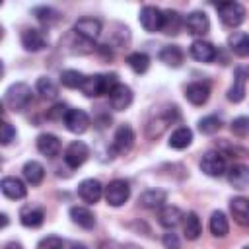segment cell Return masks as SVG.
Instances as JSON below:
<instances>
[{
    "mask_svg": "<svg viewBox=\"0 0 249 249\" xmlns=\"http://www.w3.org/2000/svg\"><path fill=\"white\" fill-rule=\"evenodd\" d=\"M70 249H88V247H86V245H82V243H74Z\"/></svg>",
    "mask_w": 249,
    "mask_h": 249,
    "instance_id": "47",
    "label": "cell"
},
{
    "mask_svg": "<svg viewBox=\"0 0 249 249\" xmlns=\"http://www.w3.org/2000/svg\"><path fill=\"white\" fill-rule=\"evenodd\" d=\"M37 249H62V239L56 235H47L37 243Z\"/></svg>",
    "mask_w": 249,
    "mask_h": 249,
    "instance_id": "41",
    "label": "cell"
},
{
    "mask_svg": "<svg viewBox=\"0 0 249 249\" xmlns=\"http://www.w3.org/2000/svg\"><path fill=\"white\" fill-rule=\"evenodd\" d=\"M66 113H68L66 105H64V103H58V105H54V107L49 111V119H60V121H64Z\"/></svg>",
    "mask_w": 249,
    "mask_h": 249,
    "instance_id": "42",
    "label": "cell"
},
{
    "mask_svg": "<svg viewBox=\"0 0 249 249\" xmlns=\"http://www.w3.org/2000/svg\"><path fill=\"white\" fill-rule=\"evenodd\" d=\"M130 196V187L124 179H113L105 187V200L109 206H123Z\"/></svg>",
    "mask_w": 249,
    "mask_h": 249,
    "instance_id": "5",
    "label": "cell"
},
{
    "mask_svg": "<svg viewBox=\"0 0 249 249\" xmlns=\"http://www.w3.org/2000/svg\"><path fill=\"white\" fill-rule=\"evenodd\" d=\"M117 84H119L117 74H91V76H86V82L82 86V91L88 97L109 95L115 89Z\"/></svg>",
    "mask_w": 249,
    "mask_h": 249,
    "instance_id": "1",
    "label": "cell"
},
{
    "mask_svg": "<svg viewBox=\"0 0 249 249\" xmlns=\"http://www.w3.org/2000/svg\"><path fill=\"white\" fill-rule=\"evenodd\" d=\"M89 156V148L82 142V140H74L68 144V148L64 150V161L68 167L72 169H78Z\"/></svg>",
    "mask_w": 249,
    "mask_h": 249,
    "instance_id": "10",
    "label": "cell"
},
{
    "mask_svg": "<svg viewBox=\"0 0 249 249\" xmlns=\"http://www.w3.org/2000/svg\"><path fill=\"white\" fill-rule=\"evenodd\" d=\"M163 245H165V249H179V237L169 231L163 235Z\"/></svg>",
    "mask_w": 249,
    "mask_h": 249,
    "instance_id": "44",
    "label": "cell"
},
{
    "mask_svg": "<svg viewBox=\"0 0 249 249\" xmlns=\"http://www.w3.org/2000/svg\"><path fill=\"white\" fill-rule=\"evenodd\" d=\"M220 128H222V121L216 115H208L198 121V130L202 134H216Z\"/></svg>",
    "mask_w": 249,
    "mask_h": 249,
    "instance_id": "38",
    "label": "cell"
},
{
    "mask_svg": "<svg viewBox=\"0 0 249 249\" xmlns=\"http://www.w3.org/2000/svg\"><path fill=\"white\" fill-rule=\"evenodd\" d=\"M218 16L224 25L237 27L245 19V8L239 2H222L218 4Z\"/></svg>",
    "mask_w": 249,
    "mask_h": 249,
    "instance_id": "4",
    "label": "cell"
},
{
    "mask_svg": "<svg viewBox=\"0 0 249 249\" xmlns=\"http://www.w3.org/2000/svg\"><path fill=\"white\" fill-rule=\"evenodd\" d=\"M12 140H16V128H14L8 121H4V123H2V128H0V142H2L4 146H8Z\"/></svg>",
    "mask_w": 249,
    "mask_h": 249,
    "instance_id": "40",
    "label": "cell"
},
{
    "mask_svg": "<svg viewBox=\"0 0 249 249\" xmlns=\"http://www.w3.org/2000/svg\"><path fill=\"white\" fill-rule=\"evenodd\" d=\"M230 212L241 228H249V198L247 196H233L230 200Z\"/></svg>",
    "mask_w": 249,
    "mask_h": 249,
    "instance_id": "17",
    "label": "cell"
},
{
    "mask_svg": "<svg viewBox=\"0 0 249 249\" xmlns=\"http://www.w3.org/2000/svg\"><path fill=\"white\" fill-rule=\"evenodd\" d=\"M37 150H39L43 156H47V158L58 156V152H60V140H58V136H54V134H51V132L39 134V136H37Z\"/></svg>",
    "mask_w": 249,
    "mask_h": 249,
    "instance_id": "22",
    "label": "cell"
},
{
    "mask_svg": "<svg viewBox=\"0 0 249 249\" xmlns=\"http://www.w3.org/2000/svg\"><path fill=\"white\" fill-rule=\"evenodd\" d=\"M231 132L239 138L249 136V117H237L231 121Z\"/></svg>",
    "mask_w": 249,
    "mask_h": 249,
    "instance_id": "39",
    "label": "cell"
},
{
    "mask_svg": "<svg viewBox=\"0 0 249 249\" xmlns=\"http://www.w3.org/2000/svg\"><path fill=\"white\" fill-rule=\"evenodd\" d=\"M84 82H86V76L82 72H78V70H64L60 74V84L64 88H68V89H76V88L82 89Z\"/></svg>",
    "mask_w": 249,
    "mask_h": 249,
    "instance_id": "35",
    "label": "cell"
},
{
    "mask_svg": "<svg viewBox=\"0 0 249 249\" xmlns=\"http://www.w3.org/2000/svg\"><path fill=\"white\" fill-rule=\"evenodd\" d=\"M183 51L177 47V45H165L161 51H160V60L165 64V66H171V68H179L183 64Z\"/></svg>",
    "mask_w": 249,
    "mask_h": 249,
    "instance_id": "27",
    "label": "cell"
},
{
    "mask_svg": "<svg viewBox=\"0 0 249 249\" xmlns=\"http://www.w3.org/2000/svg\"><path fill=\"white\" fill-rule=\"evenodd\" d=\"M243 249H249V245H247V247H243Z\"/></svg>",
    "mask_w": 249,
    "mask_h": 249,
    "instance_id": "49",
    "label": "cell"
},
{
    "mask_svg": "<svg viewBox=\"0 0 249 249\" xmlns=\"http://www.w3.org/2000/svg\"><path fill=\"white\" fill-rule=\"evenodd\" d=\"M185 97L193 105H204L210 97V86L206 82H193L185 88Z\"/></svg>",
    "mask_w": 249,
    "mask_h": 249,
    "instance_id": "19",
    "label": "cell"
},
{
    "mask_svg": "<svg viewBox=\"0 0 249 249\" xmlns=\"http://www.w3.org/2000/svg\"><path fill=\"white\" fill-rule=\"evenodd\" d=\"M4 249H23V247H21V243H18V241H10Z\"/></svg>",
    "mask_w": 249,
    "mask_h": 249,
    "instance_id": "46",
    "label": "cell"
},
{
    "mask_svg": "<svg viewBox=\"0 0 249 249\" xmlns=\"http://www.w3.org/2000/svg\"><path fill=\"white\" fill-rule=\"evenodd\" d=\"M165 200H167V193L165 191H161V189H150V191H146V193L140 195L138 204L144 206V208L156 210V208H161Z\"/></svg>",
    "mask_w": 249,
    "mask_h": 249,
    "instance_id": "24",
    "label": "cell"
},
{
    "mask_svg": "<svg viewBox=\"0 0 249 249\" xmlns=\"http://www.w3.org/2000/svg\"><path fill=\"white\" fill-rule=\"evenodd\" d=\"M109 103L115 111H124L132 103V89L124 84H117L115 89L109 93Z\"/></svg>",
    "mask_w": 249,
    "mask_h": 249,
    "instance_id": "16",
    "label": "cell"
},
{
    "mask_svg": "<svg viewBox=\"0 0 249 249\" xmlns=\"http://www.w3.org/2000/svg\"><path fill=\"white\" fill-rule=\"evenodd\" d=\"M126 64L132 68V72L144 74V72L150 68V58H148V54H144V53H130V54L126 56Z\"/></svg>",
    "mask_w": 249,
    "mask_h": 249,
    "instance_id": "36",
    "label": "cell"
},
{
    "mask_svg": "<svg viewBox=\"0 0 249 249\" xmlns=\"http://www.w3.org/2000/svg\"><path fill=\"white\" fill-rule=\"evenodd\" d=\"M70 218H72L74 224H78L84 230H91L95 226V216L86 206H72L70 208Z\"/></svg>",
    "mask_w": 249,
    "mask_h": 249,
    "instance_id": "28",
    "label": "cell"
},
{
    "mask_svg": "<svg viewBox=\"0 0 249 249\" xmlns=\"http://www.w3.org/2000/svg\"><path fill=\"white\" fill-rule=\"evenodd\" d=\"M64 124L70 132L74 134H84L89 128V117L86 111L82 109H68L66 117H64Z\"/></svg>",
    "mask_w": 249,
    "mask_h": 249,
    "instance_id": "12",
    "label": "cell"
},
{
    "mask_svg": "<svg viewBox=\"0 0 249 249\" xmlns=\"http://www.w3.org/2000/svg\"><path fill=\"white\" fill-rule=\"evenodd\" d=\"M23 177L29 185H41V181L45 179V167L39 161L31 160L23 165Z\"/></svg>",
    "mask_w": 249,
    "mask_h": 249,
    "instance_id": "32",
    "label": "cell"
},
{
    "mask_svg": "<svg viewBox=\"0 0 249 249\" xmlns=\"http://www.w3.org/2000/svg\"><path fill=\"white\" fill-rule=\"evenodd\" d=\"M19 222L25 226V228H39L43 222H45V212L41 208H33V206H27L19 212Z\"/></svg>",
    "mask_w": 249,
    "mask_h": 249,
    "instance_id": "29",
    "label": "cell"
},
{
    "mask_svg": "<svg viewBox=\"0 0 249 249\" xmlns=\"http://www.w3.org/2000/svg\"><path fill=\"white\" fill-rule=\"evenodd\" d=\"M224 150L228 154H231L233 158H247L249 156V150L241 148V146H230V144H224Z\"/></svg>",
    "mask_w": 249,
    "mask_h": 249,
    "instance_id": "43",
    "label": "cell"
},
{
    "mask_svg": "<svg viewBox=\"0 0 249 249\" xmlns=\"http://www.w3.org/2000/svg\"><path fill=\"white\" fill-rule=\"evenodd\" d=\"M249 80V68L247 66H235L233 70V82L228 89V99L231 103H239L245 97V86Z\"/></svg>",
    "mask_w": 249,
    "mask_h": 249,
    "instance_id": "7",
    "label": "cell"
},
{
    "mask_svg": "<svg viewBox=\"0 0 249 249\" xmlns=\"http://www.w3.org/2000/svg\"><path fill=\"white\" fill-rule=\"evenodd\" d=\"M74 33L78 37H82L84 41L91 43L101 35V21L95 18H80L74 23Z\"/></svg>",
    "mask_w": 249,
    "mask_h": 249,
    "instance_id": "9",
    "label": "cell"
},
{
    "mask_svg": "<svg viewBox=\"0 0 249 249\" xmlns=\"http://www.w3.org/2000/svg\"><path fill=\"white\" fill-rule=\"evenodd\" d=\"M103 195V185L97 179H84L78 185V196L88 202V204H95Z\"/></svg>",
    "mask_w": 249,
    "mask_h": 249,
    "instance_id": "14",
    "label": "cell"
},
{
    "mask_svg": "<svg viewBox=\"0 0 249 249\" xmlns=\"http://www.w3.org/2000/svg\"><path fill=\"white\" fill-rule=\"evenodd\" d=\"M33 101V93H31V88L23 82H16L12 84L6 93H4V105L10 109V111H23L29 107V103Z\"/></svg>",
    "mask_w": 249,
    "mask_h": 249,
    "instance_id": "2",
    "label": "cell"
},
{
    "mask_svg": "<svg viewBox=\"0 0 249 249\" xmlns=\"http://www.w3.org/2000/svg\"><path fill=\"white\" fill-rule=\"evenodd\" d=\"M33 14L43 25H54L60 21V12H56L54 8H49V6H39L33 10Z\"/></svg>",
    "mask_w": 249,
    "mask_h": 249,
    "instance_id": "34",
    "label": "cell"
},
{
    "mask_svg": "<svg viewBox=\"0 0 249 249\" xmlns=\"http://www.w3.org/2000/svg\"><path fill=\"white\" fill-rule=\"evenodd\" d=\"M228 181L237 191L249 189V167L243 163H233L228 171Z\"/></svg>",
    "mask_w": 249,
    "mask_h": 249,
    "instance_id": "20",
    "label": "cell"
},
{
    "mask_svg": "<svg viewBox=\"0 0 249 249\" xmlns=\"http://www.w3.org/2000/svg\"><path fill=\"white\" fill-rule=\"evenodd\" d=\"M183 218H185V214L177 206H173V204L161 206L160 208V214H158V220H160V224L163 228H175Z\"/></svg>",
    "mask_w": 249,
    "mask_h": 249,
    "instance_id": "26",
    "label": "cell"
},
{
    "mask_svg": "<svg viewBox=\"0 0 249 249\" xmlns=\"http://www.w3.org/2000/svg\"><path fill=\"white\" fill-rule=\"evenodd\" d=\"M2 226H8V216L6 214H2Z\"/></svg>",
    "mask_w": 249,
    "mask_h": 249,
    "instance_id": "48",
    "label": "cell"
},
{
    "mask_svg": "<svg viewBox=\"0 0 249 249\" xmlns=\"http://www.w3.org/2000/svg\"><path fill=\"white\" fill-rule=\"evenodd\" d=\"M138 19H140V25H142L146 31L154 33V31H160V29H161L163 12H161L160 8H156V6H144V8L140 10Z\"/></svg>",
    "mask_w": 249,
    "mask_h": 249,
    "instance_id": "11",
    "label": "cell"
},
{
    "mask_svg": "<svg viewBox=\"0 0 249 249\" xmlns=\"http://www.w3.org/2000/svg\"><path fill=\"white\" fill-rule=\"evenodd\" d=\"M228 47L233 54L237 56H247L249 54V33L245 31H233L228 37Z\"/></svg>",
    "mask_w": 249,
    "mask_h": 249,
    "instance_id": "25",
    "label": "cell"
},
{
    "mask_svg": "<svg viewBox=\"0 0 249 249\" xmlns=\"http://www.w3.org/2000/svg\"><path fill=\"white\" fill-rule=\"evenodd\" d=\"M177 117H179L177 107H167V109L156 113V115L148 121V124H146V136L152 138V140L158 138V136H161V134L165 132V128H167Z\"/></svg>",
    "mask_w": 249,
    "mask_h": 249,
    "instance_id": "3",
    "label": "cell"
},
{
    "mask_svg": "<svg viewBox=\"0 0 249 249\" xmlns=\"http://www.w3.org/2000/svg\"><path fill=\"white\" fill-rule=\"evenodd\" d=\"M99 249H123V247L119 243H115V241H105V243L99 245Z\"/></svg>",
    "mask_w": 249,
    "mask_h": 249,
    "instance_id": "45",
    "label": "cell"
},
{
    "mask_svg": "<svg viewBox=\"0 0 249 249\" xmlns=\"http://www.w3.org/2000/svg\"><path fill=\"white\" fill-rule=\"evenodd\" d=\"M191 56L195 60H198V62H212V60H216L218 51H216V47L212 43L196 39V41L191 43Z\"/></svg>",
    "mask_w": 249,
    "mask_h": 249,
    "instance_id": "18",
    "label": "cell"
},
{
    "mask_svg": "<svg viewBox=\"0 0 249 249\" xmlns=\"http://www.w3.org/2000/svg\"><path fill=\"white\" fill-rule=\"evenodd\" d=\"M134 144V132L128 124H121L117 130H115V136H113V152L115 154H126Z\"/></svg>",
    "mask_w": 249,
    "mask_h": 249,
    "instance_id": "13",
    "label": "cell"
},
{
    "mask_svg": "<svg viewBox=\"0 0 249 249\" xmlns=\"http://www.w3.org/2000/svg\"><path fill=\"white\" fill-rule=\"evenodd\" d=\"M200 231H202V226H200V220H198L196 212H187L185 218H183V233H185V237L195 241V239H198Z\"/></svg>",
    "mask_w": 249,
    "mask_h": 249,
    "instance_id": "30",
    "label": "cell"
},
{
    "mask_svg": "<svg viewBox=\"0 0 249 249\" xmlns=\"http://www.w3.org/2000/svg\"><path fill=\"white\" fill-rule=\"evenodd\" d=\"M208 226H210V231H212L214 237H226L228 231H230L228 218H226V214L220 212V210L212 212V216H210V224H208Z\"/></svg>",
    "mask_w": 249,
    "mask_h": 249,
    "instance_id": "33",
    "label": "cell"
},
{
    "mask_svg": "<svg viewBox=\"0 0 249 249\" xmlns=\"http://www.w3.org/2000/svg\"><path fill=\"white\" fill-rule=\"evenodd\" d=\"M37 93H41V97L43 99H54L56 95H58V88H56V84L51 80V78H47V76H41L39 80H37Z\"/></svg>",
    "mask_w": 249,
    "mask_h": 249,
    "instance_id": "37",
    "label": "cell"
},
{
    "mask_svg": "<svg viewBox=\"0 0 249 249\" xmlns=\"http://www.w3.org/2000/svg\"><path fill=\"white\" fill-rule=\"evenodd\" d=\"M183 18H181V14L179 12H175V10H165L163 12V19H161V33H165V35H177L179 31H181V27H183Z\"/></svg>",
    "mask_w": 249,
    "mask_h": 249,
    "instance_id": "23",
    "label": "cell"
},
{
    "mask_svg": "<svg viewBox=\"0 0 249 249\" xmlns=\"http://www.w3.org/2000/svg\"><path fill=\"white\" fill-rule=\"evenodd\" d=\"M0 189H2L4 196L12 198V200H19L27 195V187L18 177H4L2 183H0Z\"/></svg>",
    "mask_w": 249,
    "mask_h": 249,
    "instance_id": "21",
    "label": "cell"
},
{
    "mask_svg": "<svg viewBox=\"0 0 249 249\" xmlns=\"http://www.w3.org/2000/svg\"><path fill=\"white\" fill-rule=\"evenodd\" d=\"M193 142V130L189 126H179L169 136V146L175 150H183Z\"/></svg>",
    "mask_w": 249,
    "mask_h": 249,
    "instance_id": "31",
    "label": "cell"
},
{
    "mask_svg": "<svg viewBox=\"0 0 249 249\" xmlns=\"http://www.w3.org/2000/svg\"><path fill=\"white\" fill-rule=\"evenodd\" d=\"M183 27L191 33V35H204L208 33L210 29V21H208V16L204 12H191L185 21H183Z\"/></svg>",
    "mask_w": 249,
    "mask_h": 249,
    "instance_id": "15",
    "label": "cell"
},
{
    "mask_svg": "<svg viewBox=\"0 0 249 249\" xmlns=\"http://www.w3.org/2000/svg\"><path fill=\"white\" fill-rule=\"evenodd\" d=\"M200 169L208 177H222L226 173V158H224V154L216 152V150L206 152L202 156V160H200Z\"/></svg>",
    "mask_w": 249,
    "mask_h": 249,
    "instance_id": "6",
    "label": "cell"
},
{
    "mask_svg": "<svg viewBox=\"0 0 249 249\" xmlns=\"http://www.w3.org/2000/svg\"><path fill=\"white\" fill-rule=\"evenodd\" d=\"M49 43V37L43 29H35V27H27L21 31V45L25 51L29 53H37V51H43Z\"/></svg>",
    "mask_w": 249,
    "mask_h": 249,
    "instance_id": "8",
    "label": "cell"
}]
</instances>
